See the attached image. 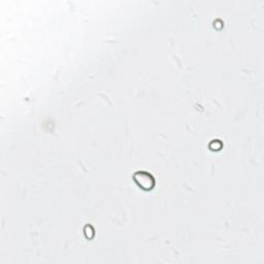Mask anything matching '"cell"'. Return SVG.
I'll list each match as a JSON object with an SVG mask.
<instances>
[{
	"label": "cell",
	"mask_w": 264,
	"mask_h": 264,
	"mask_svg": "<svg viewBox=\"0 0 264 264\" xmlns=\"http://www.w3.org/2000/svg\"><path fill=\"white\" fill-rule=\"evenodd\" d=\"M135 183L145 191H150L155 187V178L151 174L146 172H138L133 176Z\"/></svg>",
	"instance_id": "obj_1"
}]
</instances>
